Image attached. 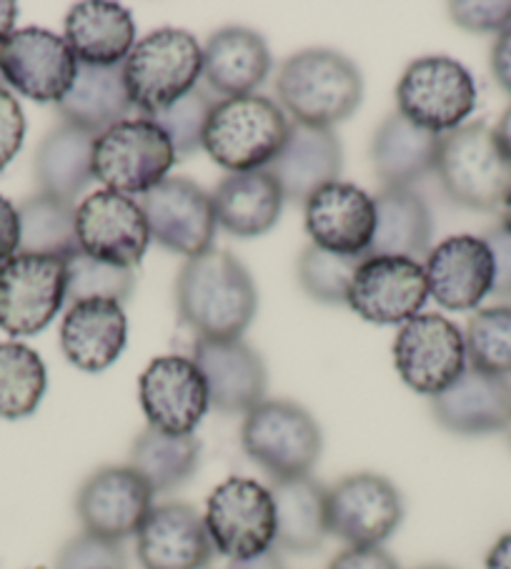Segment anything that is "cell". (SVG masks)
<instances>
[{
  "instance_id": "cell-33",
  "label": "cell",
  "mask_w": 511,
  "mask_h": 569,
  "mask_svg": "<svg viewBox=\"0 0 511 569\" xmlns=\"http://www.w3.org/2000/svg\"><path fill=\"white\" fill-rule=\"evenodd\" d=\"M98 136L61 123L36 151V181L41 193L73 203L93 181V143Z\"/></svg>"
},
{
  "instance_id": "cell-14",
  "label": "cell",
  "mask_w": 511,
  "mask_h": 569,
  "mask_svg": "<svg viewBox=\"0 0 511 569\" xmlns=\"http://www.w3.org/2000/svg\"><path fill=\"white\" fill-rule=\"evenodd\" d=\"M78 61L61 36L46 28H21L0 46L6 86L38 103H58L71 91Z\"/></svg>"
},
{
  "instance_id": "cell-24",
  "label": "cell",
  "mask_w": 511,
  "mask_h": 569,
  "mask_svg": "<svg viewBox=\"0 0 511 569\" xmlns=\"http://www.w3.org/2000/svg\"><path fill=\"white\" fill-rule=\"evenodd\" d=\"M341 166L343 153L337 133L291 123L289 139L271 161L269 173L279 181L283 199L307 203L323 186L339 181Z\"/></svg>"
},
{
  "instance_id": "cell-43",
  "label": "cell",
  "mask_w": 511,
  "mask_h": 569,
  "mask_svg": "<svg viewBox=\"0 0 511 569\" xmlns=\"http://www.w3.org/2000/svg\"><path fill=\"white\" fill-rule=\"evenodd\" d=\"M26 139V116L8 88H0V171L16 159Z\"/></svg>"
},
{
  "instance_id": "cell-50",
  "label": "cell",
  "mask_w": 511,
  "mask_h": 569,
  "mask_svg": "<svg viewBox=\"0 0 511 569\" xmlns=\"http://www.w3.org/2000/svg\"><path fill=\"white\" fill-rule=\"evenodd\" d=\"M16 21H18V6L13 0H0V46L13 36Z\"/></svg>"
},
{
  "instance_id": "cell-44",
  "label": "cell",
  "mask_w": 511,
  "mask_h": 569,
  "mask_svg": "<svg viewBox=\"0 0 511 569\" xmlns=\"http://www.w3.org/2000/svg\"><path fill=\"white\" fill-rule=\"evenodd\" d=\"M487 247L494 259V289L497 297H511V233L504 226H494L487 231Z\"/></svg>"
},
{
  "instance_id": "cell-19",
  "label": "cell",
  "mask_w": 511,
  "mask_h": 569,
  "mask_svg": "<svg viewBox=\"0 0 511 569\" xmlns=\"http://www.w3.org/2000/svg\"><path fill=\"white\" fill-rule=\"evenodd\" d=\"M303 206L313 247L341 257H367L377 231V206L367 191L353 183L333 181Z\"/></svg>"
},
{
  "instance_id": "cell-34",
  "label": "cell",
  "mask_w": 511,
  "mask_h": 569,
  "mask_svg": "<svg viewBox=\"0 0 511 569\" xmlns=\"http://www.w3.org/2000/svg\"><path fill=\"white\" fill-rule=\"evenodd\" d=\"M201 445L193 435H166L143 429L131 447V469L141 475L153 495H166L189 482L199 469Z\"/></svg>"
},
{
  "instance_id": "cell-39",
  "label": "cell",
  "mask_w": 511,
  "mask_h": 569,
  "mask_svg": "<svg viewBox=\"0 0 511 569\" xmlns=\"http://www.w3.org/2000/svg\"><path fill=\"white\" fill-rule=\"evenodd\" d=\"M216 101L206 88L196 86L193 91L181 96L179 101L171 103L163 111L153 116H143V119L153 121L159 129L169 136L173 146L176 161L189 159L199 149H203V131L209 123V116L213 111Z\"/></svg>"
},
{
  "instance_id": "cell-41",
  "label": "cell",
  "mask_w": 511,
  "mask_h": 569,
  "mask_svg": "<svg viewBox=\"0 0 511 569\" xmlns=\"http://www.w3.org/2000/svg\"><path fill=\"white\" fill-rule=\"evenodd\" d=\"M56 569H126L123 542L81 532L61 547Z\"/></svg>"
},
{
  "instance_id": "cell-9",
  "label": "cell",
  "mask_w": 511,
  "mask_h": 569,
  "mask_svg": "<svg viewBox=\"0 0 511 569\" xmlns=\"http://www.w3.org/2000/svg\"><path fill=\"white\" fill-rule=\"evenodd\" d=\"M213 549L226 559H249L277 547V507L263 485L231 477L209 497L203 515Z\"/></svg>"
},
{
  "instance_id": "cell-1",
  "label": "cell",
  "mask_w": 511,
  "mask_h": 569,
  "mask_svg": "<svg viewBox=\"0 0 511 569\" xmlns=\"http://www.w3.org/2000/svg\"><path fill=\"white\" fill-rule=\"evenodd\" d=\"M181 319L199 339H241L259 309L251 273L229 251L209 249L189 259L176 281Z\"/></svg>"
},
{
  "instance_id": "cell-18",
  "label": "cell",
  "mask_w": 511,
  "mask_h": 569,
  "mask_svg": "<svg viewBox=\"0 0 511 569\" xmlns=\"http://www.w3.org/2000/svg\"><path fill=\"white\" fill-rule=\"evenodd\" d=\"M149 427L166 435H193L209 411V387L193 359L179 355L153 359L139 381Z\"/></svg>"
},
{
  "instance_id": "cell-16",
  "label": "cell",
  "mask_w": 511,
  "mask_h": 569,
  "mask_svg": "<svg viewBox=\"0 0 511 569\" xmlns=\"http://www.w3.org/2000/svg\"><path fill=\"white\" fill-rule=\"evenodd\" d=\"M153 492L131 467H103L78 489L76 512L83 532L96 537L123 539L139 535L153 509Z\"/></svg>"
},
{
  "instance_id": "cell-6",
  "label": "cell",
  "mask_w": 511,
  "mask_h": 569,
  "mask_svg": "<svg viewBox=\"0 0 511 569\" xmlns=\"http://www.w3.org/2000/svg\"><path fill=\"white\" fill-rule=\"evenodd\" d=\"M241 445L277 482L309 475L321 457L323 437L317 419L303 407L283 399H263L243 419Z\"/></svg>"
},
{
  "instance_id": "cell-51",
  "label": "cell",
  "mask_w": 511,
  "mask_h": 569,
  "mask_svg": "<svg viewBox=\"0 0 511 569\" xmlns=\"http://www.w3.org/2000/svg\"><path fill=\"white\" fill-rule=\"evenodd\" d=\"M494 139L499 143L501 153L507 156V159L511 161V106L504 111V116H501L499 126L494 129Z\"/></svg>"
},
{
  "instance_id": "cell-3",
  "label": "cell",
  "mask_w": 511,
  "mask_h": 569,
  "mask_svg": "<svg viewBox=\"0 0 511 569\" xmlns=\"http://www.w3.org/2000/svg\"><path fill=\"white\" fill-rule=\"evenodd\" d=\"M291 123L267 96L223 98L213 106L203 131V151L231 173L271 166L289 139Z\"/></svg>"
},
{
  "instance_id": "cell-10",
  "label": "cell",
  "mask_w": 511,
  "mask_h": 569,
  "mask_svg": "<svg viewBox=\"0 0 511 569\" xmlns=\"http://www.w3.org/2000/svg\"><path fill=\"white\" fill-rule=\"evenodd\" d=\"M66 303V261L41 253H16L0 263V329L36 337Z\"/></svg>"
},
{
  "instance_id": "cell-25",
  "label": "cell",
  "mask_w": 511,
  "mask_h": 569,
  "mask_svg": "<svg viewBox=\"0 0 511 569\" xmlns=\"http://www.w3.org/2000/svg\"><path fill=\"white\" fill-rule=\"evenodd\" d=\"M128 321L118 301L91 299L68 307L61 323V349L81 371L98 375L121 357Z\"/></svg>"
},
{
  "instance_id": "cell-21",
  "label": "cell",
  "mask_w": 511,
  "mask_h": 569,
  "mask_svg": "<svg viewBox=\"0 0 511 569\" xmlns=\"http://www.w3.org/2000/svg\"><path fill=\"white\" fill-rule=\"evenodd\" d=\"M429 297L449 311L477 309L494 289V259L484 239L451 237L429 251L427 263Z\"/></svg>"
},
{
  "instance_id": "cell-36",
  "label": "cell",
  "mask_w": 511,
  "mask_h": 569,
  "mask_svg": "<svg viewBox=\"0 0 511 569\" xmlns=\"http://www.w3.org/2000/svg\"><path fill=\"white\" fill-rule=\"evenodd\" d=\"M46 365L31 347L0 345V419H26L46 395Z\"/></svg>"
},
{
  "instance_id": "cell-54",
  "label": "cell",
  "mask_w": 511,
  "mask_h": 569,
  "mask_svg": "<svg viewBox=\"0 0 511 569\" xmlns=\"http://www.w3.org/2000/svg\"><path fill=\"white\" fill-rule=\"evenodd\" d=\"M507 437H509V445H511V425H509V429H507Z\"/></svg>"
},
{
  "instance_id": "cell-26",
  "label": "cell",
  "mask_w": 511,
  "mask_h": 569,
  "mask_svg": "<svg viewBox=\"0 0 511 569\" xmlns=\"http://www.w3.org/2000/svg\"><path fill=\"white\" fill-rule=\"evenodd\" d=\"M63 41L83 66H121L136 46V21L123 6L83 0L66 16Z\"/></svg>"
},
{
  "instance_id": "cell-48",
  "label": "cell",
  "mask_w": 511,
  "mask_h": 569,
  "mask_svg": "<svg viewBox=\"0 0 511 569\" xmlns=\"http://www.w3.org/2000/svg\"><path fill=\"white\" fill-rule=\"evenodd\" d=\"M219 569H283V559L279 547H271L249 559H226Z\"/></svg>"
},
{
  "instance_id": "cell-8",
  "label": "cell",
  "mask_w": 511,
  "mask_h": 569,
  "mask_svg": "<svg viewBox=\"0 0 511 569\" xmlns=\"http://www.w3.org/2000/svg\"><path fill=\"white\" fill-rule=\"evenodd\" d=\"M399 113L419 129L444 136L464 126L477 106V83L464 66L447 56L411 63L397 86Z\"/></svg>"
},
{
  "instance_id": "cell-28",
  "label": "cell",
  "mask_w": 511,
  "mask_h": 569,
  "mask_svg": "<svg viewBox=\"0 0 511 569\" xmlns=\"http://www.w3.org/2000/svg\"><path fill=\"white\" fill-rule=\"evenodd\" d=\"M216 223L239 239H253L277 226L283 191L269 169L229 173L211 193Z\"/></svg>"
},
{
  "instance_id": "cell-17",
  "label": "cell",
  "mask_w": 511,
  "mask_h": 569,
  "mask_svg": "<svg viewBox=\"0 0 511 569\" xmlns=\"http://www.w3.org/2000/svg\"><path fill=\"white\" fill-rule=\"evenodd\" d=\"M429 299L424 267L404 257H367L349 289V307L371 323H407Z\"/></svg>"
},
{
  "instance_id": "cell-30",
  "label": "cell",
  "mask_w": 511,
  "mask_h": 569,
  "mask_svg": "<svg viewBox=\"0 0 511 569\" xmlns=\"http://www.w3.org/2000/svg\"><path fill=\"white\" fill-rule=\"evenodd\" d=\"M277 507V547L311 555L329 535V489L311 475L277 479L269 487Z\"/></svg>"
},
{
  "instance_id": "cell-2",
  "label": "cell",
  "mask_w": 511,
  "mask_h": 569,
  "mask_svg": "<svg viewBox=\"0 0 511 569\" xmlns=\"http://www.w3.org/2000/svg\"><path fill=\"white\" fill-rule=\"evenodd\" d=\"M277 93L293 123L329 129L357 113L363 78L347 56L331 48H307L279 68Z\"/></svg>"
},
{
  "instance_id": "cell-49",
  "label": "cell",
  "mask_w": 511,
  "mask_h": 569,
  "mask_svg": "<svg viewBox=\"0 0 511 569\" xmlns=\"http://www.w3.org/2000/svg\"><path fill=\"white\" fill-rule=\"evenodd\" d=\"M487 569H511V532L501 535L489 549Z\"/></svg>"
},
{
  "instance_id": "cell-46",
  "label": "cell",
  "mask_w": 511,
  "mask_h": 569,
  "mask_svg": "<svg viewBox=\"0 0 511 569\" xmlns=\"http://www.w3.org/2000/svg\"><path fill=\"white\" fill-rule=\"evenodd\" d=\"M21 249V221L16 206L0 196V263L13 259Z\"/></svg>"
},
{
  "instance_id": "cell-35",
  "label": "cell",
  "mask_w": 511,
  "mask_h": 569,
  "mask_svg": "<svg viewBox=\"0 0 511 569\" xmlns=\"http://www.w3.org/2000/svg\"><path fill=\"white\" fill-rule=\"evenodd\" d=\"M18 221H21L18 253L66 259L78 251L73 203L48 193H36L18 206Z\"/></svg>"
},
{
  "instance_id": "cell-32",
  "label": "cell",
  "mask_w": 511,
  "mask_h": 569,
  "mask_svg": "<svg viewBox=\"0 0 511 569\" xmlns=\"http://www.w3.org/2000/svg\"><path fill=\"white\" fill-rule=\"evenodd\" d=\"M373 206H377V231L369 257H404L414 261L429 257L434 221L427 201L417 191L381 189Z\"/></svg>"
},
{
  "instance_id": "cell-7",
  "label": "cell",
  "mask_w": 511,
  "mask_h": 569,
  "mask_svg": "<svg viewBox=\"0 0 511 569\" xmlns=\"http://www.w3.org/2000/svg\"><path fill=\"white\" fill-rule=\"evenodd\" d=\"M176 163L173 146L159 126L149 119L121 121L98 136L93 143V179L106 191L143 196L169 179Z\"/></svg>"
},
{
  "instance_id": "cell-5",
  "label": "cell",
  "mask_w": 511,
  "mask_h": 569,
  "mask_svg": "<svg viewBox=\"0 0 511 569\" xmlns=\"http://www.w3.org/2000/svg\"><path fill=\"white\" fill-rule=\"evenodd\" d=\"M437 176L451 201L474 211H494L511 193V161L487 123H467L441 136Z\"/></svg>"
},
{
  "instance_id": "cell-31",
  "label": "cell",
  "mask_w": 511,
  "mask_h": 569,
  "mask_svg": "<svg viewBox=\"0 0 511 569\" xmlns=\"http://www.w3.org/2000/svg\"><path fill=\"white\" fill-rule=\"evenodd\" d=\"M63 123L86 133L101 136L111 126L126 121L133 103L128 98L121 66H83L78 63L76 81L56 103Z\"/></svg>"
},
{
  "instance_id": "cell-55",
  "label": "cell",
  "mask_w": 511,
  "mask_h": 569,
  "mask_svg": "<svg viewBox=\"0 0 511 569\" xmlns=\"http://www.w3.org/2000/svg\"><path fill=\"white\" fill-rule=\"evenodd\" d=\"M0 88H6V81H3V76H0Z\"/></svg>"
},
{
  "instance_id": "cell-53",
  "label": "cell",
  "mask_w": 511,
  "mask_h": 569,
  "mask_svg": "<svg viewBox=\"0 0 511 569\" xmlns=\"http://www.w3.org/2000/svg\"><path fill=\"white\" fill-rule=\"evenodd\" d=\"M421 569H451V567H441V565H431V567H421Z\"/></svg>"
},
{
  "instance_id": "cell-38",
  "label": "cell",
  "mask_w": 511,
  "mask_h": 569,
  "mask_svg": "<svg viewBox=\"0 0 511 569\" xmlns=\"http://www.w3.org/2000/svg\"><path fill=\"white\" fill-rule=\"evenodd\" d=\"M469 365L494 377L511 375V307L481 309L467 329Z\"/></svg>"
},
{
  "instance_id": "cell-45",
  "label": "cell",
  "mask_w": 511,
  "mask_h": 569,
  "mask_svg": "<svg viewBox=\"0 0 511 569\" xmlns=\"http://www.w3.org/2000/svg\"><path fill=\"white\" fill-rule=\"evenodd\" d=\"M329 569H399V565L383 547H349L333 557Z\"/></svg>"
},
{
  "instance_id": "cell-47",
  "label": "cell",
  "mask_w": 511,
  "mask_h": 569,
  "mask_svg": "<svg viewBox=\"0 0 511 569\" xmlns=\"http://www.w3.org/2000/svg\"><path fill=\"white\" fill-rule=\"evenodd\" d=\"M491 73L497 83L511 96V28L497 36V43L491 48Z\"/></svg>"
},
{
  "instance_id": "cell-4",
  "label": "cell",
  "mask_w": 511,
  "mask_h": 569,
  "mask_svg": "<svg viewBox=\"0 0 511 569\" xmlns=\"http://www.w3.org/2000/svg\"><path fill=\"white\" fill-rule=\"evenodd\" d=\"M203 76V48L181 28H159L123 61V81L131 103L153 116L193 91Z\"/></svg>"
},
{
  "instance_id": "cell-27",
  "label": "cell",
  "mask_w": 511,
  "mask_h": 569,
  "mask_svg": "<svg viewBox=\"0 0 511 569\" xmlns=\"http://www.w3.org/2000/svg\"><path fill=\"white\" fill-rule=\"evenodd\" d=\"M271 71V53L251 28H221L203 48V78L223 98L251 96Z\"/></svg>"
},
{
  "instance_id": "cell-52",
  "label": "cell",
  "mask_w": 511,
  "mask_h": 569,
  "mask_svg": "<svg viewBox=\"0 0 511 569\" xmlns=\"http://www.w3.org/2000/svg\"><path fill=\"white\" fill-rule=\"evenodd\" d=\"M501 226H504V229L511 233V193L507 196V201H504V213H501Z\"/></svg>"
},
{
  "instance_id": "cell-13",
  "label": "cell",
  "mask_w": 511,
  "mask_h": 569,
  "mask_svg": "<svg viewBox=\"0 0 511 569\" xmlns=\"http://www.w3.org/2000/svg\"><path fill=\"white\" fill-rule=\"evenodd\" d=\"M404 519L399 489L387 477L361 472L329 489V535L349 547H381Z\"/></svg>"
},
{
  "instance_id": "cell-29",
  "label": "cell",
  "mask_w": 511,
  "mask_h": 569,
  "mask_svg": "<svg viewBox=\"0 0 511 569\" xmlns=\"http://www.w3.org/2000/svg\"><path fill=\"white\" fill-rule=\"evenodd\" d=\"M441 136L391 113L371 141V163L383 189H409L437 169Z\"/></svg>"
},
{
  "instance_id": "cell-37",
  "label": "cell",
  "mask_w": 511,
  "mask_h": 569,
  "mask_svg": "<svg viewBox=\"0 0 511 569\" xmlns=\"http://www.w3.org/2000/svg\"><path fill=\"white\" fill-rule=\"evenodd\" d=\"M66 303L108 299L123 303L133 293L136 273L131 269L111 267L98 259H91L81 249L66 257Z\"/></svg>"
},
{
  "instance_id": "cell-40",
  "label": "cell",
  "mask_w": 511,
  "mask_h": 569,
  "mask_svg": "<svg viewBox=\"0 0 511 569\" xmlns=\"http://www.w3.org/2000/svg\"><path fill=\"white\" fill-rule=\"evenodd\" d=\"M367 257H341V253L323 251L311 243L299 259L301 287L311 299L321 303H343L349 299L351 281Z\"/></svg>"
},
{
  "instance_id": "cell-11",
  "label": "cell",
  "mask_w": 511,
  "mask_h": 569,
  "mask_svg": "<svg viewBox=\"0 0 511 569\" xmlns=\"http://www.w3.org/2000/svg\"><path fill=\"white\" fill-rule=\"evenodd\" d=\"M394 365L407 387L434 399L464 375V333L441 313H419L397 333Z\"/></svg>"
},
{
  "instance_id": "cell-15",
  "label": "cell",
  "mask_w": 511,
  "mask_h": 569,
  "mask_svg": "<svg viewBox=\"0 0 511 569\" xmlns=\"http://www.w3.org/2000/svg\"><path fill=\"white\" fill-rule=\"evenodd\" d=\"M141 209L149 221L151 239L163 249L183 257L209 251L216 237V211L211 193L189 179H163L156 189L141 196Z\"/></svg>"
},
{
  "instance_id": "cell-20",
  "label": "cell",
  "mask_w": 511,
  "mask_h": 569,
  "mask_svg": "<svg viewBox=\"0 0 511 569\" xmlns=\"http://www.w3.org/2000/svg\"><path fill=\"white\" fill-rule=\"evenodd\" d=\"M193 361L209 387V401L221 415H249L267 397V365L241 339H199Z\"/></svg>"
},
{
  "instance_id": "cell-12",
  "label": "cell",
  "mask_w": 511,
  "mask_h": 569,
  "mask_svg": "<svg viewBox=\"0 0 511 569\" xmlns=\"http://www.w3.org/2000/svg\"><path fill=\"white\" fill-rule=\"evenodd\" d=\"M78 249L111 267L136 269L151 243L141 203L116 191H96L76 206Z\"/></svg>"
},
{
  "instance_id": "cell-42",
  "label": "cell",
  "mask_w": 511,
  "mask_h": 569,
  "mask_svg": "<svg viewBox=\"0 0 511 569\" xmlns=\"http://www.w3.org/2000/svg\"><path fill=\"white\" fill-rule=\"evenodd\" d=\"M449 16L469 33H504L511 28V0H457Z\"/></svg>"
},
{
  "instance_id": "cell-23",
  "label": "cell",
  "mask_w": 511,
  "mask_h": 569,
  "mask_svg": "<svg viewBox=\"0 0 511 569\" xmlns=\"http://www.w3.org/2000/svg\"><path fill=\"white\" fill-rule=\"evenodd\" d=\"M441 427L459 437H484L511 425V381L467 367L454 385L431 399Z\"/></svg>"
},
{
  "instance_id": "cell-22",
  "label": "cell",
  "mask_w": 511,
  "mask_h": 569,
  "mask_svg": "<svg viewBox=\"0 0 511 569\" xmlns=\"http://www.w3.org/2000/svg\"><path fill=\"white\" fill-rule=\"evenodd\" d=\"M136 555L143 569H206L216 549L203 517L191 505L169 502L146 517L136 535Z\"/></svg>"
}]
</instances>
